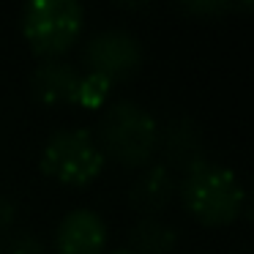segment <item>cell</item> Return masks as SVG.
Returning a JSON list of instances; mask_svg holds the SVG:
<instances>
[{"label":"cell","mask_w":254,"mask_h":254,"mask_svg":"<svg viewBox=\"0 0 254 254\" xmlns=\"http://www.w3.org/2000/svg\"><path fill=\"white\" fill-rule=\"evenodd\" d=\"M175 194L202 224H230L246 210V189L230 167L202 159L181 172Z\"/></svg>","instance_id":"cell-1"},{"label":"cell","mask_w":254,"mask_h":254,"mask_svg":"<svg viewBox=\"0 0 254 254\" xmlns=\"http://www.w3.org/2000/svg\"><path fill=\"white\" fill-rule=\"evenodd\" d=\"M93 134L104 159L123 167H145L159 148V121L150 110L131 99L107 104Z\"/></svg>","instance_id":"cell-2"},{"label":"cell","mask_w":254,"mask_h":254,"mask_svg":"<svg viewBox=\"0 0 254 254\" xmlns=\"http://www.w3.org/2000/svg\"><path fill=\"white\" fill-rule=\"evenodd\" d=\"M39 167L52 181L68 183V186H85L101 172L104 153L90 128H58L41 148Z\"/></svg>","instance_id":"cell-3"},{"label":"cell","mask_w":254,"mask_h":254,"mask_svg":"<svg viewBox=\"0 0 254 254\" xmlns=\"http://www.w3.org/2000/svg\"><path fill=\"white\" fill-rule=\"evenodd\" d=\"M85 8L77 0H30L22 11V33L36 55L61 58L79 39Z\"/></svg>","instance_id":"cell-4"},{"label":"cell","mask_w":254,"mask_h":254,"mask_svg":"<svg viewBox=\"0 0 254 254\" xmlns=\"http://www.w3.org/2000/svg\"><path fill=\"white\" fill-rule=\"evenodd\" d=\"M82 61L88 74L107 79V82H121L131 77L142 63V44L134 33L123 28H104L93 33L85 44Z\"/></svg>","instance_id":"cell-5"},{"label":"cell","mask_w":254,"mask_h":254,"mask_svg":"<svg viewBox=\"0 0 254 254\" xmlns=\"http://www.w3.org/2000/svg\"><path fill=\"white\" fill-rule=\"evenodd\" d=\"M156 153H161V161L170 172L175 170H189L197 161L208 159L205 156V134L194 118L189 115H175L159 126V148Z\"/></svg>","instance_id":"cell-6"},{"label":"cell","mask_w":254,"mask_h":254,"mask_svg":"<svg viewBox=\"0 0 254 254\" xmlns=\"http://www.w3.org/2000/svg\"><path fill=\"white\" fill-rule=\"evenodd\" d=\"M107 243V224L96 210L74 208L55 227L52 254H101Z\"/></svg>","instance_id":"cell-7"},{"label":"cell","mask_w":254,"mask_h":254,"mask_svg":"<svg viewBox=\"0 0 254 254\" xmlns=\"http://www.w3.org/2000/svg\"><path fill=\"white\" fill-rule=\"evenodd\" d=\"M79 82H82V71L63 58H47L30 74V90L47 107L77 104Z\"/></svg>","instance_id":"cell-8"},{"label":"cell","mask_w":254,"mask_h":254,"mask_svg":"<svg viewBox=\"0 0 254 254\" xmlns=\"http://www.w3.org/2000/svg\"><path fill=\"white\" fill-rule=\"evenodd\" d=\"M178 181L164 164H145L128 186V202L142 216H159L175 197Z\"/></svg>","instance_id":"cell-9"},{"label":"cell","mask_w":254,"mask_h":254,"mask_svg":"<svg viewBox=\"0 0 254 254\" xmlns=\"http://www.w3.org/2000/svg\"><path fill=\"white\" fill-rule=\"evenodd\" d=\"M178 230L159 216H142L128 232L131 254H175Z\"/></svg>","instance_id":"cell-10"},{"label":"cell","mask_w":254,"mask_h":254,"mask_svg":"<svg viewBox=\"0 0 254 254\" xmlns=\"http://www.w3.org/2000/svg\"><path fill=\"white\" fill-rule=\"evenodd\" d=\"M183 11L189 14H202V17H213V14H227V11H243L252 8V0H183Z\"/></svg>","instance_id":"cell-11"},{"label":"cell","mask_w":254,"mask_h":254,"mask_svg":"<svg viewBox=\"0 0 254 254\" xmlns=\"http://www.w3.org/2000/svg\"><path fill=\"white\" fill-rule=\"evenodd\" d=\"M107 90H110V82L96 74H82V82H79V90H77V104L82 107H101V101L107 99Z\"/></svg>","instance_id":"cell-12"},{"label":"cell","mask_w":254,"mask_h":254,"mask_svg":"<svg viewBox=\"0 0 254 254\" xmlns=\"http://www.w3.org/2000/svg\"><path fill=\"white\" fill-rule=\"evenodd\" d=\"M3 254H52V249L33 232H14L6 241V252Z\"/></svg>","instance_id":"cell-13"},{"label":"cell","mask_w":254,"mask_h":254,"mask_svg":"<svg viewBox=\"0 0 254 254\" xmlns=\"http://www.w3.org/2000/svg\"><path fill=\"white\" fill-rule=\"evenodd\" d=\"M17 221V202L8 194H0V232H6Z\"/></svg>","instance_id":"cell-14"},{"label":"cell","mask_w":254,"mask_h":254,"mask_svg":"<svg viewBox=\"0 0 254 254\" xmlns=\"http://www.w3.org/2000/svg\"><path fill=\"white\" fill-rule=\"evenodd\" d=\"M118 6H123V8H145L148 3H131V0H118Z\"/></svg>","instance_id":"cell-15"},{"label":"cell","mask_w":254,"mask_h":254,"mask_svg":"<svg viewBox=\"0 0 254 254\" xmlns=\"http://www.w3.org/2000/svg\"><path fill=\"white\" fill-rule=\"evenodd\" d=\"M107 254H131L128 249H112V252H107Z\"/></svg>","instance_id":"cell-16"},{"label":"cell","mask_w":254,"mask_h":254,"mask_svg":"<svg viewBox=\"0 0 254 254\" xmlns=\"http://www.w3.org/2000/svg\"><path fill=\"white\" fill-rule=\"evenodd\" d=\"M238 254H249V252H246V249H241V252H238Z\"/></svg>","instance_id":"cell-17"}]
</instances>
